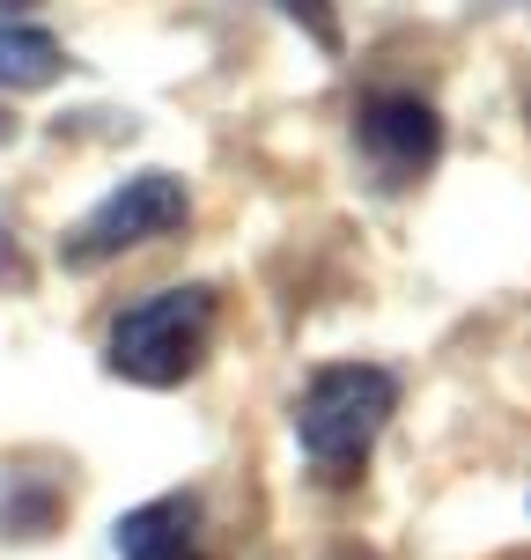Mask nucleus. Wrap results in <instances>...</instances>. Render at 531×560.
<instances>
[{
	"label": "nucleus",
	"mask_w": 531,
	"mask_h": 560,
	"mask_svg": "<svg viewBox=\"0 0 531 560\" xmlns=\"http://www.w3.org/2000/svg\"><path fill=\"white\" fill-rule=\"evenodd\" d=\"M215 325H222V295L207 280L155 288V295H140L134 310L112 317L104 369L118 384H140V392H177L185 376H199L207 347H215Z\"/></svg>",
	"instance_id": "1"
},
{
	"label": "nucleus",
	"mask_w": 531,
	"mask_h": 560,
	"mask_svg": "<svg viewBox=\"0 0 531 560\" xmlns=\"http://www.w3.org/2000/svg\"><path fill=\"white\" fill-rule=\"evenodd\" d=\"M399 413V376L377 362H333L318 369L296 398V443H303L310 472L318 479H362L377 435L392 428Z\"/></svg>",
	"instance_id": "2"
},
{
	"label": "nucleus",
	"mask_w": 531,
	"mask_h": 560,
	"mask_svg": "<svg viewBox=\"0 0 531 560\" xmlns=\"http://www.w3.org/2000/svg\"><path fill=\"white\" fill-rule=\"evenodd\" d=\"M185 222H193L185 177H170V170H134L104 207H89L82 222H74V236L59 244V258H67L74 273H89V266H112V258L155 244V236H177Z\"/></svg>",
	"instance_id": "3"
},
{
	"label": "nucleus",
	"mask_w": 531,
	"mask_h": 560,
	"mask_svg": "<svg viewBox=\"0 0 531 560\" xmlns=\"http://www.w3.org/2000/svg\"><path fill=\"white\" fill-rule=\"evenodd\" d=\"M355 148L377 170V185H420L443 163V112L414 89H377L355 112Z\"/></svg>",
	"instance_id": "4"
},
{
	"label": "nucleus",
	"mask_w": 531,
	"mask_h": 560,
	"mask_svg": "<svg viewBox=\"0 0 531 560\" xmlns=\"http://www.w3.org/2000/svg\"><path fill=\"white\" fill-rule=\"evenodd\" d=\"M199 502L193 494H163L140 502L134 516H118V560H207L199 553Z\"/></svg>",
	"instance_id": "5"
},
{
	"label": "nucleus",
	"mask_w": 531,
	"mask_h": 560,
	"mask_svg": "<svg viewBox=\"0 0 531 560\" xmlns=\"http://www.w3.org/2000/svg\"><path fill=\"white\" fill-rule=\"evenodd\" d=\"M67 74V45L37 23H0V89H53Z\"/></svg>",
	"instance_id": "6"
},
{
	"label": "nucleus",
	"mask_w": 531,
	"mask_h": 560,
	"mask_svg": "<svg viewBox=\"0 0 531 560\" xmlns=\"http://www.w3.org/2000/svg\"><path fill=\"white\" fill-rule=\"evenodd\" d=\"M15 494V487H8ZM59 524V494H45V487H30V494H15V502H0V532L8 538H45Z\"/></svg>",
	"instance_id": "7"
},
{
	"label": "nucleus",
	"mask_w": 531,
	"mask_h": 560,
	"mask_svg": "<svg viewBox=\"0 0 531 560\" xmlns=\"http://www.w3.org/2000/svg\"><path fill=\"white\" fill-rule=\"evenodd\" d=\"M266 8H280V15H288V23L310 37V45L339 52V15H333V0H266Z\"/></svg>",
	"instance_id": "8"
},
{
	"label": "nucleus",
	"mask_w": 531,
	"mask_h": 560,
	"mask_svg": "<svg viewBox=\"0 0 531 560\" xmlns=\"http://www.w3.org/2000/svg\"><path fill=\"white\" fill-rule=\"evenodd\" d=\"M503 560H531V553H503Z\"/></svg>",
	"instance_id": "9"
},
{
	"label": "nucleus",
	"mask_w": 531,
	"mask_h": 560,
	"mask_svg": "<svg viewBox=\"0 0 531 560\" xmlns=\"http://www.w3.org/2000/svg\"><path fill=\"white\" fill-rule=\"evenodd\" d=\"M0 8H23V0H0Z\"/></svg>",
	"instance_id": "10"
}]
</instances>
